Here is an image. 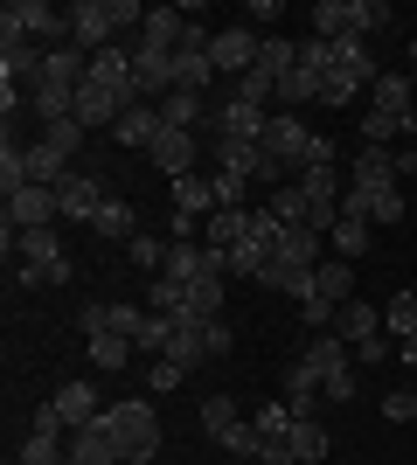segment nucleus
I'll list each match as a JSON object with an SVG mask.
<instances>
[{"label": "nucleus", "instance_id": "nucleus-1", "mask_svg": "<svg viewBox=\"0 0 417 465\" xmlns=\"http://www.w3.org/2000/svg\"><path fill=\"white\" fill-rule=\"evenodd\" d=\"M98 430L119 445L125 465H154L160 459V417H154L146 396H133V403H104L98 410Z\"/></svg>", "mask_w": 417, "mask_h": 465}, {"label": "nucleus", "instance_id": "nucleus-2", "mask_svg": "<svg viewBox=\"0 0 417 465\" xmlns=\"http://www.w3.org/2000/svg\"><path fill=\"white\" fill-rule=\"evenodd\" d=\"M202 430H209L230 459H258V424H251V417H237V403H230V396H209V403H202Z\"/></svg>", "mask_w": 417, "mask_h": 465}, {"label": "nucleus", "instance_id": "nucleus-3", "mask_svg": "<svg viewBox=\"0 0 417 465\" xmlns=\"http://www.w3.org/2000/svg\"><path fill=\"white\" fill-rule=\"evenodd\" d=\"M258 49H264V35L251 21H230V28L209 35V63H216V77H230V84H237L243 70H258Z\"/></svg>", "mask_w": 417, "mask_h": 465}, {"label": "nucleus", "instance_id": "nucleus-4", "mask_svg": "<svg viewBox=\"0 0 417 465\" xmlns=\"http://www.w3.org/2000/svg\"><path fill=\"white\" fill-rule=\"evenodd\" d=\"M70 42H77L84 56H98V49H112V42H125L112 0H77V7H70Z\"/></svg>", "mask_w": 417, "mask_h": 465}, {"label": "nucleus", "instance_id": "nucleus-5", "mask_svg": "<svg viewBox=\"0 0 417 465\" xmlns=\"http://www.w3.org/2000/svg\"><path fill=\"white\" fill-rule=\"evenodd\" d=\"M272 160H285L293 167V181H299V167H306V146H313V125L299 112H272V125H264V139H258Z\"/></svg>", "mask_w": 417, "mask_h": 465}, {"label": "nucleus", "instance_id": "nucleus-6", "mask_svg": "<svg viewBox=\"0 0 417 465\" xmlns=\"http://www.w3.org/2000/svg\"><path fill=\"white\" fill-rule=\"evenodd\" d=\"M133 84H139V104L174 97V49H146V42H133Z\"/></svg>", "mask_w": 417, "mask_h": 465}, {"label": "nucleus", "instance_id": "nucleus-7", "mask_svg": "<svg viewBox=\"0 0 417 465\" xmlns=\"http://www.w3.org/2000/svg\"><path fill=\"white\" fill-rule=\"evenodd\" d=\"M77 320H84V333H125V341H139L146 306H133V299H91Z\"/></svg>", "mask_w": 417, "mask_h": 465}, {"label": "nucleus", "instance_id": "nucleus-8", "mask_svg": "<svg viewBox=\"0 0 417 465\" xmlns=\"http://www.w3.org/2000/svg\"><path fill=\"white\" fill-rule=\"evenodd\" d=\"M49 223H63L56 188H15L7 194V230H49Z\"/></svg>", "mask_w": 417, "mask_h": 465}, {"label": "nucleus", "instance_id": "nucleus-9", "mask_svg": "<svg viewBox=\"0 0 417 465\" xmlns=\"http://www.w3.org/2000/svg\"><path fill=\"white\" fill-rule=\"evenodd\" d=\"M91 84H104V91L125 97V112L139 104V84H133V42H112V49H98L91 56Z\"/></svg>", "mask_w": 417, "mask_h": 465}, {"label": "nucleus", "instance_id": "nucleus-10", "mask_svg": "<svg viewBox=\"0 0 417 465\" xmlns=\"http://www.w3.org/2000/svg\"><path fill=\"white\" fill-rule=\"evenodd\" d=\"M160 167V174L167 181H181V174H195V160H202V139L195 133H174V125H167V133L154 139V153H146Z\"/></svg>", "mask_w": 417, "mask_h": 465}, {"label": "nucleus", "instance_id": "nucleus-11", "mask_svg": "<svg viewBox=\"0 0 417 465\" xmlns=\"http://www.w3.org/2000/svg\"><path fill=\"white\" fill-rule=\"evenodd\" d=\"M119 118H125L119 91H104V84H84V91H77V125H84V133H112Z\"/></svg>", "mask_w": 417, "mask_h": 465}, {"label": "nucleus", "instance_id": "nucleus-12", "mask_svg": "<svg viewBox=\"0 0 417 465\" xmlns=\"http://www.w3.org/2000/svg\"><path fill=\"white\" fill-rule=\"evenodd\" d=\"M348 181H355V188H397V181H403V153H390V146H362L355 167H348Z\"/></svg>", "mask_w": 417, "mask_h": 465}, {"label": "nucleus", "instance_id": "nucleus-13", "mask_svg": "<svg viewBox=\"0 0 417 465\" xmlns=\"http://www.w3.org/2000/svg\"><path fill=\"white\" fill-rule=\"evenodd\" d=\"M202 327H209V320H181V312H174V333H167V354H160V361H174V369L195 375L202 361H209V341H202Z\"/></svg>", "mask_w": 417, "mask_h": 465}, {"label": "nucleus", "instance_id": "nucleus-14", "mask_svg": "<svg viewBox=\"0 0 417 465\" xmlns=\"http://www.w3.org/2000/svg\"><path fill=\"white\" fill-rule=\"evenodd\" d=\"M313 299H327V306L341 312V306H348V299H355V264L327 251V257H320V264H313Z\"/></svg>", "mask_w": 417, "mask_h": 465}, {"label": "nucleus", "instance_id": "nucleus-15", "mask_svg": "<svg viewBox=\"0 0 417 465\" xmlns=\"http://www.w3.org/2000/svg\"><path fill=\"white\" fill-rule=\"evenodd\" d=\"M167 133V118H160V104H133V112L112 125V139L119 146H133V153H154V139Z\"/></svg>", "mask_w": 417, "mask_h": 465}, {"label": "nucleus", "instance_id": "nucleus-16", "mask_svg": "<svg viewBox=\"0 0 417 465\" xmlns=\"http://www.w3.org/2000/svg\"><path fill=\"white\" fill-rule=\"evenodd\" d=\"M104 194H112V188H104L98 174H70V181L56 188V202H63V215H70V223H91V215L104 209Z\"/></svg>", "mask_w": 417, "mask_h": 465}, {"label": "nucleus", "instance_id": "nucleus-17", "mask_svg": "<svg viewBox=\"0 0 417 465\" xmlns=\"http://www.w3.org/2000/svg\"><path fill=\"white\" fill-rule=\"evenodd\" d=\"M369 112H382V118H403V125H417V97H411V77H376L369 84Z\"/></svg>", "mask_w": 417, "mask_h": 465}, {"label": "nucleus", "instance_id": "nucleus-18", "mask_svg": "<svg viewBox=\"0 0 417 465\" xmlns=\"http://www.w3.org/2000/svg\"><path fill=\"white\" fill-rule=\"evenodd\" d=\"M42 63H49L42 42H0V77H7V84H28V91H35V84H42Z\"/></svg>", "mask_w": 417, "mask_h": 465}, {"label": "nucleus", "instance_id": "nucleus-19", "mask_svg": "<svg viewBox=\"0 0 417 465\" xmlns=\"http://www.w3.org/2000/svg\"><path fill=\"white\" fill-rule=\"evenodd\" d=\"M21 153H28V188H63V181H70V153H63V146L28 139Z\"/></svg>", "mask_w": 417, "mask_h": 465}, {"label": "nucleus", "instance_id": "nucleus-20", "mask_svg": "<svg viewBox=\"0 0 417 465\" xmlns=\"http://www.w3.org/2000/svg\"><path fill=\"white\" fill-rule=\"evenodd\" d=\"M49 403L63 410V424H70V430H84V424H91V417L104 410V403H98V389L84 382V375H70V382H63L56 396H49Z\"/></svg>", "mask_w": 417, "mask_h": 465}, {"label": "nucleus", "instance_id": "nucleus-21", "mask_svg": "<svg viewBox=\"0 0 417 465\" xmlns=\"http://www.w3.org/2000/svg\"><path fill=\"white\" fill-rule=\"evenodd\" d=\"M334 333L348 341V348H362V341H376V333H382V306H369V299H348V306L334 312Z\"/></svg>", "mask_w": 417, "mask_h": 465}, {"label": "nucleus", "instance_id": "nucleus-22", "mask_svg": "<svg viewBox=\"0 0 417 465\" xmlns=\"http://www.w3.org/2000/svg\"><path fill=\"white\" fill-rule=\"evenodd\" d=\"M7 251H21V264H56L63 257V230H7Z\"/></svg>", "mask_w": 417, "mask_h": 465}, {"label": "nucleus", "instance_id": "nucleus-23", "mask_svg": "<svg viewBox=\"0 0 417 465\" xmlns=\"http://www.w3.org/2000/svg\"><path fill=\"white\" fill-rule=\"evenodd\" d=\"M70 465H125V459H119V445L98 430V417H91L84 430H70Z\"/></svg>", "mask_w": 417, "mask_h": 465}, {"label": "nucleus", "instance_id": "nucleus-24", "mask_svg": "<svg viewBox=\"0 0 417 465\" xmlns=\"http://www.w3.org/2000/svg\"><path fill=\"white\" fill-rule=\"evenodd\" d=\"M202 243H216V251H237V243H251V209H216L209 223H202Z\"/></svg>", "mask_w": 417, "mask_h": 465}, {"label": "nucleus", "instance_id": "nucleus-25", "mask_svg": "<svg viewBox=\"0 0 417 465\" xmlns=\"http://www.w3.org/2000/svg\"><path fill=\"white\" fill-rule=\"evenodd\" d=\"M327 251L348 257V264H362V257L376 251V236H369V223H362V215H341L334 230H327Z\"/></svg>", "mask_w": 417, "mask_h": 465}, {"label": "nucleus", "instance_id": "nucleus-26", "mask_svg": "<svg viewBox=\"0 0 417 465\" xmlns=\"http://www.w3.org/2000/svg\"><path fill=\"white\" fill-rule=\"evenodd\" d=\"M139 42H146V49H181V42H188V21H181V7H146V28H139Z\"/></svg>", "mask_w": 417, "mask_h": 465}, {"label": "nucleus", "instance_id": "nucleus-27", "mask_svg": "<svg viewBox=\"0 0 417 465\" xmlns=\"http://www.w3.org/2000/svg\"><path fill=\"white\" fill-rule=\"evenodd\" d=\"M334 70H341V77H355V84H376V49H369L362 35H341L334 42Z\"/></svg>", "mask_w": 417, "mask_h": 465}, {"label": "nucleus", "instance_id": "nucleus-28", "mask_svg": "<svg viewBox=\"0 0 417 465\" xmlns=\"http://www.w3.org/2000/svg\"><path fill=\"white\" fill-rule=\"evenodd\" d=\"M320 91H327V77H320V70H306V63H299L293 77L278 84V104H272V112H299V104H320Z\"/></svg>", "mask_w": 417, "mask_h": 465}, {"label": "nucleus", "instance_id": "nucleus-29", "mask_svg": "<svg viewBox=\"0 0 417 465\" xmlns=\"http://www.w3.org/2000/svg\"><path fill=\"white\" fill-rule=\"evenodd\" d=\"M285 451H293V465H320V459H327V430H320L313 417H293V430H285Z\"/></svg>", "mask_w": 417, "mask_h": 465}, {"label": "nucleus", "instance_id": "nucleus-30", "mask_svg": "<svg viewBox=\"0 0 417 465\" xmlns=\"http://www.w3.org/2000/svg\"><path fill=\"white\" fill-rule=\"evenodd\" d=\"M293 70H299V42L264 35V49H258V77H264V84H285Z\"/></svg>", "mask_w": 417, "mask_h": 465}, {"label": "nucleus", "instance_id": "nucleus-31", "mask_svg": "<svg viewBox=\"0 0 417 465\" xmlns=\"http://www.w3.org/2000/svg\"><path fill=\"white\" fill-rule=\"evenodd\" d=\"M160 118L174 133H195V125H209V104H202V91H174V97H160Z\"/></svg>", "mask_w": 417, "mask_h": 465}, {"label": "nucleus", "instance_id": "nucleus-32", "mask_svg": "<svg viewBox=\"0 0 417 465\" xmlns=\"http://www.w3.org/2000/svg\"><path fill=\"white\" fill-rule=\"evenodd\" d=\"M299 354H306V361H313V369H320V382H327V375H334V369H348V341H341L334 327H327V333H313V341H306V348H299Z\"/></svg>", "mask_w": 417, "mask_h": 465}, {"label": "nucleus", "instance_id": "nucleus-33", "mask_svg": "<svg viewBox=\"0 0 417 465\" xmlns=\"http://www.w3.org/2000/svg\"><path fill=\"white\" fill-rule=\"evenodd\" d=\"M133 341L125 333H91V369H104V375H125V361H133Z\"/></svg>", "mask_w": 417, "mask_h": 465}, {"label": "nucleus", "instance_id": "nucleus-34", "mask_svg": "<svg viewBox=\"0 0 417 465\" xmlns=\"http://www.w3.org/2000/svg\"><path fill=\"white\" fill-rule=\"evenodd\" d=\"M91 230H98V236H125V243H133V202H119V194H104V209L98 215H91Z\"/></svg>", "mask_w": 417, "mask_h": 465}, {"label": "nucleus", "instance_id": "nucleus-35", "mask_svg": "<svg viewBox=\"0 0 417 465\" xmlns=\"http://www.w3.org/2000/svg\"><path fill=\"white\" fill-rule=\"evenodd\" d=\"M382 333H390V341H411L417 333V292H397V299L382 306Z\"/></svg>", "mask_w": 417, "mask_h": 465}, {"label": "nucleus", "instance_id": "nucleus-36", "mask_svg": "<svg viewBox=\"0 0 417 465\" xmlns=\"http://www.w3.org/2000/svg\"><path fill=\"white\" fill-rule=\"evenodd\" d=\"M382 28H390V7H382V0H348V35H382Z\"/></svg>", "mask_w": 417, "mask_h": 465}, {"label": "nucleus", "instance_id": "nucleus-37", "mask_svg": "<svg viewBox=\"0 0 417 465\" xmlns=\"http://www.w3.org/2000/svg\"><path fill=\"white\" fill-rule=\"evenodd\" d=\"M403 133H417V125H403V118H382V112H362V146H397Z\"/></svg>", "mask_w": 417, "mask_h": 465}, {"label": "nucleus", "instance_id": "nucleus-38", "mask_svg": "<svg viewBox=\"0 0 417 465\" xmlns=\"http://www.w3.org/2000/svg\"><path fill=\"white\" fill-rule=\"evenodd\" d=\"M306 21H313V35H320V42H341V35H348V0H320Z\"/></svg>", "mask_w": 417, "mask_h": 465}, {"label": "nucleus", "instance_id": "nucleus-39", "mask_svg": "<svg viewBox=\"0 0 417 465\" xmlns=\"http://www.w3.org/2000/svg\"><path fill=\"white\" fill-rule=\"evenodd\" d=\"M167 333H174V312H154V306H146V327H139L133 348L139 354H167Z\"/></svg>", "mask_w": 417, "mask_h": 465}, {"label": "nucleus", "instance_id": "nucleus-40", "mask_svg": "<svg viewBox=\"0 0 417 465\" xmlns=\"http://www.w3.org/2000/svg\"><path fill=\"white\" fill-rule=\"evenodd\" d=\"M125 257H133L139 272H167V236H133V243H125Z\"/></svg>", "mask_w": 417, "mask_h": 465}, {"label": "nucleus", "instance_id": "nucleus-41", "mask_svg": "<svg viewBox=\"0 0 417 465\" xmlns=\"http://www.w3.org/2000/svg\"><path fill=\"white\" fill-rule=\"evenodd\" d=\"M0 188H7V194H15V188H28V153H21L15 139L0 146Z\"/></svg>", "mask_w": 417, "mask_h": 465}, {"label": "nucleus", "instance_id": "nucleus-42", "mask_svg": "<svg viewBox=\"0 0 417 465\" xmlns=\"http://www.w3.org/2000/svg\"><path fill=\"white\" fill-rule=\"evenodd\" d=\"M251 424H258V438H285V430H293V403H264V410H251Z\"/></svg>", "mask_w": 417, "mask_h": 465}, {"label": "nucleus", "instance_id": "nucleus-43", "mask_svg": "<svg viewBox=\"0 0 417 465\" xmlns=\"http://www.w3.org/2000/svg\"><path fill=\"white\" fill-rule=\"evenodd\" d=\"M272 215H278V223H306V188H299V181H293V188H278Z\"/></svg>", "mask_w": 417, "mask_h": 465}, {"label": "nucleus", "instance_id": "nucleus-44", "mask_svg": "<svg viewBox=\"0 0 417 465\" xmlns=\"http://www.w3.org/2000/svg\"><path fill=\"white\" fill-rule=\"evenodd\" d=\"M209 181H216V209H243V194H251V181H243V174H223V167H216Z\"/></svg>", "mask_w": 417, "mask_h": 465}, {"label": "nucleus", "instance_id": "nucleus-45", "mask_svg": "<svg viewBox=\"0 0 417 465\" xmlns=\"http://www.w3.org/2000/svg\"><path fill=\"white\" fill-rule=\"evenodd\" d=\"M188 382V369H174V361H146V389L154 396H167V389H181Z\"/></svg>", "mask_w": 417, "mask_h": 465}, {"label": "nucleus", "instance_id": "nucleus-46", "mask_svg": "<svg viewBox=\"0 0 417 465\" xmlns=\"http://www.w3.org/2000/svg\"><path fill=\"white\" fill-rule=\"evenodd\" d=\"M382 417H390V424H417V396L411 389H390V396H382Z\"/></svg>", "mask_w": 417, "mask_h": 465}, {"label": "nucleus", "instance_id": "nucleus-47", "mask_svg": "<svg viewBox=\"0 0 417 465\" xmlns=\"http://www.w3.org/2000/svg\"><path fill=\"white\" fill-rule=\"evenodd\" d=\"M42 139H49V146H63V153H77V146H84V139H91V133H84L77 118H63V125H49V133H42Z\"/></svg>", "mask_w": 417, "mask_h": 465}, {"label": "nucleus", "instance_id": "nucleus-48", "mask_svg": "<svg viewBox=\"0 0 417 465\" xmlns=\"http://www.w3.org/2000/svg\"><path fill=\"white\" fill-rule=\"evenodd\" d=\"M202 341H209V361H223V354L237 348V333H230V320H209V327H202Z\"/></svg>", "mask_w": 417, "mask_h": 465}, {"label": "nucleus", "instance_id": "nucleus-49", "mask_svg": "<svg viewBox=\"0 0 417 465\" xmlns=\"http://www.w3.org/2000/svg\"><path fill=\"white\" fill-rule=\"evenodd\" d=\"M320 396H327V403H355V369H334L320 382Z\"/></svg>", "mask_w": 417, "mask_h": 465}, {"label": "nucleus", "instance_id": "nucleus-50", "mask_svg": "<svg viewBox=\"0 0 417 465\" xmlns=\"http://www.w3.org/2000/svg\"><path fill=\"white\" fill-rule=\"evenodd\" d=\"M355 91H362V84L334 70V77H327V91H320V104H334V112H341V104H355Z\"/></svg>", "mask_w": 417, "mask_h": 465}, {"label": "nucleus", "instance_id": "nucleus-51", "mask_svg": "<svg viewBox=\"0 0 417 465\" xmlns=\"http://www.w3.org/2000/svg\"><path fill=\"white\" fill-rule=\"evenodd\" d=\"M306 167H334V139H327V133H313V146H306ZM306 167H299V174H306Z\"/></svg>", "mask_w": 417, "mask_h": 465}, {"label": "nucleus", "instance_id": "nucleus-52", "mask_svg": "<svg viewBox=\"0 0 417 465\" xmlns=\"http://www.w3.org/2000/svg\"><path fill=\"white\" fill-rule=\"evenodd\" d=\"M397 361H403V369H417V333H411V341H397Z\"/></svg>", "mask_w": 417, "mask_h": 465}, {"label": "nucleus", "instance_id": "nucleus-53", "mask_svg": "<svg viewBox=\"0 0 417 465\" xmlns=\"http://www.w3.org/2000/svg\"><path fill=\"white\" fill-rule=\"evenodd\" d=\"M411 70H417V35H411Z\"/></svg>", "mask_w": 417, "mask_h": 465}, {"label": "nucleus", "instance_id": "nucleus-54", "mask_svg": "<svg viewBox=\"0 0 417 465\" xmlns=\"http://www.w3.org/2000/svg\"><path fill=\"white\" fill-rule=\"evenodd\" d=\"M411 35H417V15H411Z\"/></svg>", "mask_w": 417, "mask_h": 465}]
</instances>
